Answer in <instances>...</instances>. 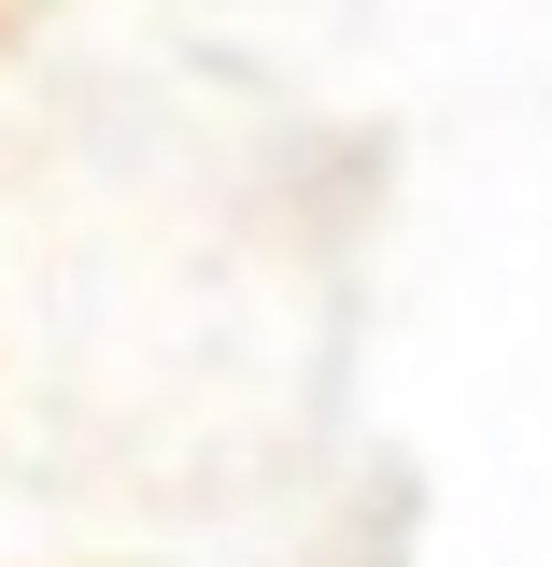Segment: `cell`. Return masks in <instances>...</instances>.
<instances>
[]
</instances>
